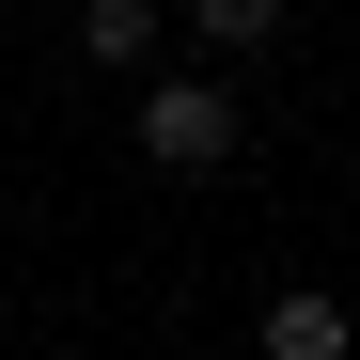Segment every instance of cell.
I'll return each mask as SVG.
<instances>
[{"label":"cell","instance_id":"2","mask_svg":"<svg viewBox=\"0 0 360 360\" xmlns=\"http://www.w3.org/2000/svg\"><path fill=\"white\" fill-rule=\"evenodd\" d=\"M266 360H360L345 297H329V282H282V297H266Z\"/></svg>","mask_w":360,"mask_h":360},{"label":"cell","instance_id":"4","mask_svg":"<svg viewBox=\"0 0 360 360\" xmlns=\"http://www.w3.org/2000/svg\"><path fill=\"white\" fill-rule=\"evenodd\" d=\"M188 32L235 63V47H282V0H188Z\"/></svg>","mask_w":360,"mask_h":360},{"label":"cell","instance_id":"3","mask_svg":"<svg viewBox=\"0 0 360 360\" xmlns=\"http://www.w3.org/2000/svg\"><path fill=\"white\" fill-rule=\"evenodd\" d=\"M79 63L141 79V63H157V0H79Z\"/></svg>","mask_w":360,"mask_h":360},{"label":"cell","instance_id":"1","mask_svg":"<svg viewBox=\"0 0 360 360\" xmlns=\"http://www.w3.org/2000/svg\"><path fill=\"white\" fill-rule=\"evenodd\" d=\"M126 141H141L157 172H219V157H235V94H219V79H141Z\"/></svg>","mask_w":360,"mask_h":360}]
</instances>
